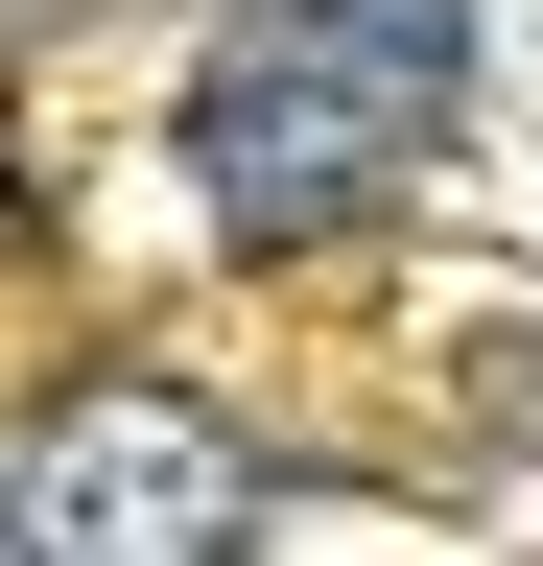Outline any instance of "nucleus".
<instances>
[{"label": "nucleus", "mask_w": 543, "mask_h": 566, "mask_svg": "<svg viewBox=\"0 0 543 566\" xmlns=\"http://www.w3.org/2000/svg\"><path fill=\"white\" fill-rule=\"evenodd\" d=\"M472 95V0H260V24H213V71H189V189H213V237H355V212L449 142Z\"/></svg>", "instance_id": "f257e3e1"}, {"label": "nucleus", "mask_w": 543, "mask_h": 566, "mask_svg": "<svg viewBox=\"0 0 543 566\" xmlns=\"http://www.w3.org/2000/svg\"><path fill=\"white\" fill-rule=\"evenodd\" d=\"M0 543H24V566H213V543H260V472L213 449V401L72 378L24 424V472H0Z\"/></svg>", "instance_id": "f03ea898"}]
</instances>
